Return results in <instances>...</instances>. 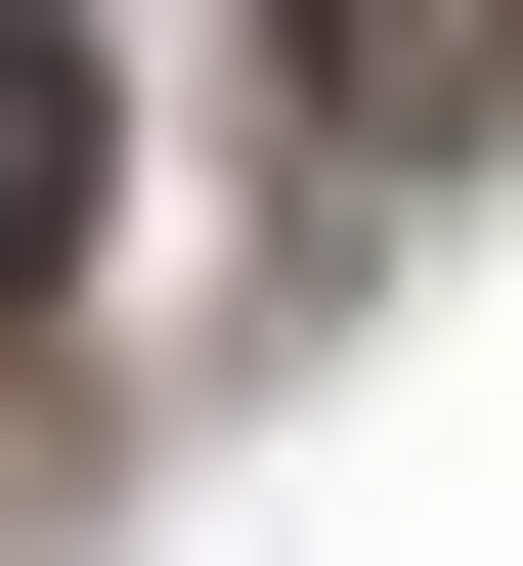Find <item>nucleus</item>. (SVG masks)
<instances>
[{"instance_id": "obj_1", "label": "nucleus", "mask_w": 523, "mask_h": 566, "mask_svg": "<svg viewBox=\"0 0 523 566\" xmlns=\"http://www.w3.org/2000/svg\"><path fill=\"white\" fill-rule=\"evenodd\" d=\"M262 44H305V132H480V87H523V0H262Z\"/></svg>"}, {"instance_id": "obj_2", "label": "nucleus", "mask_w": 523, "mask_h": 566, "mask_svg": "<svg viewBox=\"0 0 523 566\" xmlns=\"http://www.w3.org/2000/svg\"><path fill=\"white\" fill-rule=\"evenodd\" d=\"M44 262H87V44L0 0V349H44Z\"/></svg>"}]
</instances>
